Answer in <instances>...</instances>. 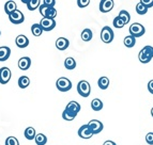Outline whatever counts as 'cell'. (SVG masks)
Here are the masks:
<instances>
[{
  "label": "cell",
  "mask_w": 153,
  "mask_h": 145,
  "mask_svg": "<svg viewBox=\"0 0 153 145\" xmlns=\"http://www.w3.org/2000/svg\"><path fill=\"white\" fill-rule=\"evenodd\" d=\"M17 10V4H16L15 1H12V0H10V1H7L4 4V12L8 14V15H10L11 13H13L14 11Z\"/></svg>",
  "instance_id": "obj_18"
},
{
  "label": "cell",
  "mask_w": 153,
  "mask_h": 145,
  "mask_svg": "<svg viewBox=\"0 0 153 145\" xmlns=\"http://www.w3.org/2000/svg\"><path fill=\"white\" fill-rule=\"evenodd\" d=\"M24 135H25V138L27 139V140H34V139H36V129H34L33 127L26 128Z\"/></svg>",
  "instance_id": "obj_21"
},
{
  "label": "cell",
  "mask_w": 153,
  "mask_h": 145,
  "mask_svg": "<svg viewBox=\"0 0 153 145\" xmlns=\"http://www.w3.org/2000/svg\"><path fill=\"white\" fill-rule=\"evenodd\" d=\"M112 24H114V27H115L116 29H121L125 26V23L122 21V19H121L120 17H119V16L115 17V19H114Z\"/></svg>",
  "instance_id": "obj_31"
},
{
  "label": "cell",
  "mask_w": 153,
  "mask_h": 145,
  "mask_svg": "<svg viewBox=\"0 0 153 145\" xmlns=\"http://www.w3.org/2000/svg\"><path fill=\"white\" fill-rule=\"evenodd\" d=\"M91 108L93 111H101L103 109V102L99 98H94L91 102Z\"/></svg>",
  "instance_id": "obj_25"
},
{
  "label": "cell",
  "mask_w": 153,
  "mask_h": 145,
  "mask_svg": "<svg viewBox=\"0 0 153 145\" xmlns=\"http://www.w3.org/2000/svg\"><path fill=\"white\" fill-rule=\"evenodd\" d=\"M140 3H143V5H146L147 8H151V7H153V0H141Z\"/></svg>",
  "instance_id": "obj_36"
},
{
  "label": "cell",
  "mask_w": 153,
  "mask_h": 145,
  "mask_svg": "<svg viewBox=\"0 0 153 145\" xmlns=\"http://www.w3.org/2000/svg\"><path fill=\"white\" fill-rule=\"evenodd\" d=\"M0 35H1V31H0Z\"/></svg>",
  "instance_id": "obj_41"
},
{
  "label": "cell",
  "mask_w": 153,
  "mask_h": 145,
  "mask_svg": "<svg viewBox=\"0 0 153 145\" xmlns=\"http://www.w3.org/2000/svg\"><path fill=\"white\" fill-rule=\"evenodd\" d=\"M128 31H130V35H132L135 38H137L143 36V34L146 33V28L141 25L140 23H134L130 26Z\"/></svg>",
  "instance_id": "obj_2"
},
{
  "label": "cell",
  "mask_w": 153,
  "mask_h": 145,
  "mask_svg": "<svg viewBox=\"0 0 153 145\" xmlns=\"http://www.w3.org/2000/svg\"><path fill=\"white\" fill-rule=\"evenodd\" d=\"M40 26L42 27L43 31H51L56 27V21L55 19H51V18H42L40 21Z\"/></svg>",
  "instance_id": "obj_8"
},
{
  "label": "cell",
  "mask_w": 153,
  "mask_h": 145,
  "mask_svg": "<svg viewBox=\"0 0 153 145\" xmlns=\"http://www.w3.org/2000/svg\"><path fill=\"white\" fill-rule=\"evenodd\" d=\"M70 45V42L65 38H59L56 41V47L58 50H65Z\"/></svg>",
  "instance_id": "obj_16"
},
{
  "label": "cell",
  "mask_w": 153,
  "mask_h": 145,
  "mask_svg": "<svg viewBox=\"0 0 153 145\" xmlns=\"http://www.w3.org/2000/svg\"><path fill=\"white\" fill-rule=\"evenodd\" d=\"M9 19L12 24H15V25H19V24L24 23L25 21V16H24L23 12L19 10L14 11L13 13H11L9 15Z\"/></svg>",
  "instance_id": "obj_7"
},
{
  "label": "cell",
  "mask_w": 153,
  "mask_h": 145,
  "mask_svg": "<svg viewBox=\"0 0 153 145\" xmlns=\"http://www.w3.org/2000/svg\"><path fill=\"white\" fill-rule=\"evenodd\" d=\"M11 71L8 67H1L0 68V83L1 84H7L11 79Z\"/></svg>",
  "instance_id": "obj_10"
},
{
  "label": "cell",
  "mask_w": 153,
  "mask_h": 145,
  "mask_svg": "<svg viewBox=\"0 0 153 145\" xmlns=\"http://www.w3.org/2000/svg\"><path fill=\"white\" fill-rule=\"evenodd\" d=\"M82 40L84 42H89L92 40V36H93V34H92V31L90 30V29H85V30H82Z\"/></svg>",
  "instance_id": "obj_28"
},
{
  "label": "cell",
  "mask_w": 153,
  "mask_h": 145,
  "mask_svg": "<svg viewBox=\"0 0 153 145\" xmlns=\"http://www.w3.org/2000/svg\"><path fill=\"white\" fill-rule=\"evenodd\" d=\"M148 90H149V92H150L151 94H153V79L149 81V83H148Z\"/></svg>",
  "instance_id": "obj_38"
},
{
  "label": "cell",
  "mask_w": 153,
  "mask_h": 145,
  "mask_svg": "<svg viewBox=\"0 0 153 145\" xmlns=\"http://www.w3.org/2000/svg\"><path fill=\"white\" fill-rule=\"evenodd\" d=\"M22 2L27 4V8H28L29 11L36 10L41 5V1L40 0H22Z\"/></svg>",
  "instance_id": "obj_15"
},
{
  "label": "cell",
  "mask_w": 153,
  "mask_h": 145,
  "mask_svg": "<svg viewBox=\"0 0 153 145\" xmlns=\"http://www.w3.org/2000/svg\"><path fill=\"white\" fill-rule=\"evenodd\" d=\"M34 141H36V145H45L47 143V138L43 133H36Z\"/></svg>",
  "instance_id": "obj_29"
},
{
  "label": "cell",
  "mask_w": 153,
  "mask_h": 145,
  "mask_svg": "<svg viewBox=\"0 0 153 145\" xmlns=\"http://www.w3.org/2000/svg\"><path fill=\"white\" fill-rule=\"evenodd\" d=\"M43 3H44V4H46V5H48V7H53V8H55L56 1H55V0H44Z\"/></svg>",
  "instance_id": "obj_37"
},
{
  "label": "cell",
  "mask_w": 153,
  "mask_h": 145,
  "mask_svg": "<svg viewBox=\"0 0 153 145\" xmlns=\"http://www.w3.org/2000/svg\"><path fill=\"white\" fill-rule=\"evenodd\" d=\"M153 58V47L152 46H145L138 54V59L141 63L146 64L152 60Z\"/></svg>",
  "instance_id": "obj_1"
},
{
  "label": "cell",
  "mask_w": 153,
  "mask_h": 145,
  "mask_svg": "<svg viewBox=\"0 0 153 145\" xmlns=\"http://www.w3.org/2000/svg\"><path fill=\"white\" fill-rule=\"evenodd\" d=\"M114 9V1L112 0H102L100 2V11L102 13H108Z\"/></svg>",
  "instance_id": "obj_12"
},
{
  "label": "cell",
  "mask_w": 153,
  "mask_h": 145,
  "mask_svg": "<svg viewBox=\"0 0 153 145\" xmlns=\"http://www.w3.org/2000/svg\"><path fill=\"white\" fill-rule=\"evenodd\" d=\"M146 141L149 145H153V132H148L146 135Z\"/></svg>",
  "instance_id": "obj_35"
},
{
  "label": "cell",
  "mask_w": 153,
  "mask_h": 145,
  "mask_svg": "<svg viewBox=\"0 0 153 145\" xmlns=\"http://www.w3.org/2000/svg\"><path fill=\"white\" fill-rule=\"evenodd\" d=\"M118 16L122 19L123 21L125 23V25L126 24L130 23L131 21V15H130V13L128 12V11H125V10H121L120 12H119V14H118Z\"/></svg>",
  "instance_id": "obj_30"
},
{
  "label": "cell",
  "mask_w": 153,
  "mask_h": 145,
  "mask_svg": "<svg viewBox=\"0 0 153 145\" xmlns=\"http://www.w3.org/2000/svg\"><path fill=\"white\" fill-rule=\"evenodd\" d=\"M15 44L18 48H26L29 45V40L27 38V36L21 34L15 38Z\"/></svg>",
  "instance_id": "obj_14"
},
{
  "label": "cell",
  "mask_w": 153,
  "mask_h": 145,
  "mask_svg": "<svg viewBox=\"0 0 153 145\" xmlns=\"http://www.w3.org/2000/svg\"><path fill=\"white\" fill-rule=\"evenodd\" d=\"M88 125H89V127H90V129H91L93 135L100 133L103 130V128H104L103 123L99 120H91L89 123H88Z\"/></svg>",
  "instance_id": "obj_9"
},
{
  "label": "cell",
  "mask_w": 153,
  "mask_h": 145,
  "mask_svg": "<svg viewBox=\"0 0 153 145\" xmlns=\"http://www.w3.org/2000/svg\"><path fill=\"white\" fill-rule=\"evenodd\" d=\"M5 145H19V142L15 137H9L5 140Z\"/></svg>",
  "instance_id": "obj_33"
},
{
  "label": "cell",
  "mask_w": 153,
  "mask_h": 145,
  "mask_svg": "<svg viewBox=\"0 0 153 145\" xmlns=\"http://www.w3.org/2000/svg\"><path fill=\"white\" fill-rule=\"evenodd\" d=\"M77 4L79 8H86L88 4H90V0H77Z\"/></svg>",
  "instance_id": "obj_34"
},
{
  "label": "cell",
  "mask_w": 153,
  "mask_h": 145,
  "mask_svg": "<svg viewBox=\"0 0 153 145\" xmlns=\"http://www.w3.org/2000/svg\"><path fill=\"white\" fill-rule=\"evenodd\" d=\"M77 92L82 97H88L90 95V92H91L90 83L86 80L79 81L78 84H77Z\"/></svg>",
  "instance_id": "obj_4"
},
{
  "label": "cell",
  "mask_w": 153,
  "mask_h": 145,
  "mask_svg": "<svg viewBox=\"0 0 153 145\" xmlns=\"http://www.w3.org/2000/svg\"><path fill=\"white\" fill-rule=\"evenodd\" d=\"M56 87L60 92H68L72 89V82L65 77H61L56 81Z\"/></svg>",
  "instance_id": "obj_6"
},
{
  "label": "cell",
  "mask_w": 153,
  "mask_h": 145,
  "mask_svg": "<svg viewBox=\"0 0 153 145\" xmlns=\"http://www.w3.org/2000/svg\"><path fill=\"white\" fill-rule=\"evenodd\" d=\"M147 11H148V8H147L146 5H143V3L139 2L136 5V12H137L139 15H145L146 13H147Z\"/></svg>",
  "instance_id": "obj_32"
},
{
  "label": "cell",
  "mask_w": 153,
  "mask_h": 145,
  "mask_svg": "<svg viewBox=\"0 0 153 145\" xmlns=\"http://www.w3.org/2000/svg\"><path fill=\"white\" fill-rule=\"evenodd\" d=\"M123 44L125 45V47H128V48H132V47H134L135 44H136V38L132 35L125 36L124 40H123Z\"/></svg>",
  "instance_id": "obj_24"
},
{
  "label": "cell",
  "mask_w": 153,
  "mask_h": 145,
  "mask_svg": "<svg viewBox=\"0 0 153 145\" xmlns=\"http://www.w3.org/2000/svg\"><path fill=\"white\" fill-rule=\"evenodd\" d=\"M18 87L21 89H26V88L29 87L30 84V79L28 78L27 76H22L18 78Z\"/></svg>",
  "instance_id": "obj_22"
},
{
  "label": "cell",
  "mask_w": 153,
  "mask_h": 145,
  "mask_svg": "<svg viewBox=\"0 0 153 145\" xmlns=\"http://www.w3.org/2000/svg\"><path fill=\"white\" fill-rule=\"evenodd\" d=\"M114 36H115L114 31L108 26H105L104 28L102 29V31H101V40L106 44L111 43L114 41Z\"/></svg>",
  "instance_id": "obj_5"
},
{
  "label": "cell",
  "mask_w": 153,
  "mask_h": 145,
  "mask_svg": "<svg viewBox=\"0 0 153 145\" xmlns=\"http://www.w3.org/2000/svg\"><path fill=\"white\" fill-rule=\"evenodd\" d=\"M65 108H66V109L71 110V111H73L74 113H76V114H78V112L80 111V109H82L80 105H79L77 102H75V100H72V102H70L69 104L66 105Z\"/></svg>",
  "instance_id": "obj_19"
},
{
  "label": "cell",
  "mask_w": 153,
  "mask_h": 145,
  "mask_svg": "<svg viewBox=\"0 0 153 145\" xmlns=\"http://www.w3.org/2000/svg\"><path fill=\"white\" fill-rule=\"evenodd\" d=\"M78 135L82 139H90L93 135V133H92L91 129H90L89 125L88 124L82 125V127L78 129Z\"/></svg>",
  "instance_id": "obj_11"
},
{
  "label": "cell",
  "mask_w": 153,
  "mask_h": 145,
  "mask_svg": "<svg viewBox=\"0 0 153 145\" xmlns=\"http://www.w3.org/2000/svg\"><path fill=\"white\" fill-rule=\"evenodd\" d=\"M40 13L44 18H51V19H55V17L57 16V10L53 7H48L46 4H41L40 5Z\"/></svg>",
  "instance_id": "obj_3"
},
{
  "label": "cell",
  "mask_w": 153,
  "mask_h": 145,
  "mask_svg": "<svg viewBox=\"0 0 153 145\" xmlns=\"http://www.w3.org/2000/svg\"><path fill=\"white\" fill-rule=\"evenodd\" d=\"M18 67L22 71H27V69L30 68L31 66V59L29 57H22L19 60H18Z\"/></svg>",
  "instance_id": "obj_13"
},
{
  "label": "cell",
  "mask_w": 153,
  "mask_h": 145,
  "mask_svg": "<svg viewBox=\"0 0 153 145\" xmlns=\"http://www.w3.org/2000/svg\"><path fill=\"white\" fill-rule=\"evenodd\" d=\"M97 85L101 90H106L109 87V79L107 77H101L97 81Z\"/></svg>",
  "instance_id": "obj_26"
},
{
  "label": "cell",
  "mask_w": 153,
  "mask_h": 145,
  "mask_svg": "<svg viewBox=\"0 0 153 145\" xmlns=\"http://www.w3.org/2000/svg\"><path fill=\"white\" fill-rule=\"evenodd\" d=\"M103 145H117L116 144L115 142H114V141H110V140H108V141H105L104 142V144Z\"/></svg>",
  "instance_id": "obj_39"
},
{
  "label": "cell",
  "mask_w": 153,
  "mask_h": 145,
  "mask_svg": "<svg viewBox=\"0 0 153 145\" xmlns=\"http://www.w3.org/2000/svg\"><path fill=\"white\" fill-rule=\"evenodd\" d=\"M76 116H77L76 113H74V112L69 109H66V108L63 110V112H62V119H63L64 121H73Z\"/></svg>",
  "instance_id": "obj_20"
},
{
  "label": "cell",
  "mask_w": 153,
  "mask_h": 145,
  "mask_svg": "<svg viewBox=\"0 0 153 145\" xmlns=\"http://www.w3.org/2000/svg\"><path fill=\"white\" fill-rule=\"evenodd\" d=\"M151 115H152V117H153V107H152V109H151Z\"/></svg>",
  "instance_id": "obj_40"
},
{
  "label": "cell",
  "mask_w": 153,
  "mask_h": 145,
  "mask_svg": "<svg viewBox=\"0 0 153 145\" xmlns=\"http://www.w3.org/2000/svg\"><path fill=\"white\" fill-rule=\"evenodd\" d=\"M11 49L8 46H1L0 47V62L7 61L10 58Z\"/></svg>",
  "instance_id": "obj_17"
},
{
  "label": "cell",
  "mask_w": 153,
  "mask_h": 145,
  "mask_svg": "<svg viewBox=\"0 0 153 145\" xmlns=\"http://www.w3.org/2000/svg\"><path fill=\"white\" fill-rule=\"evenodd\" d=\"M31 32L34 36H41L43 33V29L40 26V24H33L31 26Z\"/></svg>",
  "instance_id": "obj_27"
},
{
  "label": "cell",
  "mask_w": 153,
  "mask_h": 145,
  "mask_svg": "<svg viewBox=\"0 0 153 145\" xmlns=\"http://www.w3.org/2000/svg\"><path fill=\"white\" fill-rule=\"evenodd\" d=\"M64 67L66 69H69V71H72V69H74L76 67V61H75L74 59L69 57V58H66L64 60Z\"/></svg>",
  "instance_id": "obj_23"
}]
</instances>
